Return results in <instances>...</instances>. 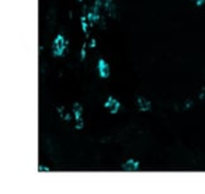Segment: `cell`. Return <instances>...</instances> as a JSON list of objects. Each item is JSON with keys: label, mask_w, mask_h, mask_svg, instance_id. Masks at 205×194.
<instances>
[{"label": "cell", "mask_w": 205, "mask_h": 194, "mask_svg": "<svg viewBox=\"0 0 205 194\" xmlns=\"http://www.w3.org/2000/svg\"><path fill=\"white\" fill-rule=\"evenodd\" d=\"M87 17H81L80 21H81V30H83L84 34H87V30H89V25H87Z\"/></svg>", "instance_id": "cell-7"}, {"label": "cell", "mask_w": 205, "mask_h": 194, "mask_svg": "<svg viewBox=\"0 0 205 194\" xmlns=\"http://www.w3.org/2000/svg\"><path fill=\"white\" fill-rule=\"evenodd\" d=\"M97 67H98V75H100V77L107 79L110 76V66L104 59H98Z\"/></svg>", "instance_id": "cell-4"}, {"label": "cell", "mask_w": 205, "mask_h": 194, "mask_svg": "<svg viewBox=\"0 0 205 194\" xmlns=\"http://www.w3.org/2000/svg\"><path fill=\"white\" fill-rule=\"evenodd\" d=\"M122 169L125 172H136L138 169H139V162L135 159H128L122 165Z\"/></svg>", "instance_id": "cell-5"}, {"label": "cell", "mask_w": 205, "mask_h": 194, "mask_svg": "<svg viewBox=\"0 0 205 194\" xmlns=\"http://www.w3.org/2000/svg\"><path fill=\"white\" fill-rule=\"evenodd\" d=\"M80 58H81V61H83V59L86 58V45H83V48H81V52H80Z\"/></svg>", "instance_id": "cell-8"}, {"label": "cell", "mask_w": 205, "mask_h": 194, "mask_svg": "<svg viewBox=\"0 0 205 194\" xmlns=\"http://www.w3.org/2000/svg\"><path fill=\"white\" fill-rule=\"evenodd\" d=\"M79 2H81V0H79Z\"/></svg>", "instance_id": "cell-11"}, {"label": "cell", "mask_w": 205, "mask_h": 194, "mask_svg": "<svg viewBox=\"0 0 205 194\" xmlns=\"http://www.w3.org/2000/svg\"><path fill=\"white\" fill-rule=\"evenodd\" d=\"M104 107H105L107 110H110V112H111V114H117V112L120 111L121 104H120V101H118L117 98H114V97H108V100L105 101Z\"/></svg>", "instance_id": "cell-2"}, {"label": "cell", "mask_w": 205, "mask_h": 194, "mask_svg": "<svg viewBox=\"0 0 205 194\" xmlns=\"http://www.w3.org/2000/svg\"><path fill=\"white\" fill-rule=\"evenodd\" d=\"M81 112H83L81 106L79 103H75V106H73V114H75V118H76V121H77V124H76V128L77 129L83 128V117H81Z\"/></svg>", "instance_id": "cell-3"}, {"label": "cell", "mask_w": 205, "mask_h": 194, "mask_svg": "<svg viewBox=\"0 0 205 194\" xmlns=\"http://www.w3.org/2000/svg\"><path fill=\"white\" fill-rule=\"evenodd\" d=\"M38 170H39V172H49V167H44V166H39Z\"/></svg>", "instance_id": "cell-9"}, {"label": "cell", "mask_w": 205, "mask_h": 194, "mask_svg": "<svg viewBox=\"0 0 205 194\" xmlns=\"http://www.w3.org/2000/svg\"><path fill=\"white\" fill-rule=\"evenodd\" d=\"M194 2H195L197 6H202V4L205 3V0H194Z\"/></svg>", "instance_id": "cell-10"}, {"label": "cell", "mask_w": 205, "mask_h": 194, "mask_svg": "<svg viewBox=\"0 0 205 194\" xmlns=\"http://www.w3.org/2000/svg\"><path fill=\"white\" fill-rule=\"evenodd\" d=\"M65 49H66V41H65L63 35H56V38L53 39L52 44V53L53 56H62L65 53Z\"/></svg>", "instance_id": "cell-1"}, {"label": "cell", "mask_w": 205, "mask_h": 194, "mask_svg": "<svg viewBox=\"0 0 205 194\" xmlns=\"http://www.w3.org/2000/svg\"><path fill=\"white\" fill-rule=\"evenodd\" d=\"M138 107H139L140 111H149L150 110V101L143 97H139L138 98Z\"/></svg>", "instance_id": "cell-6"}]
</instances>
